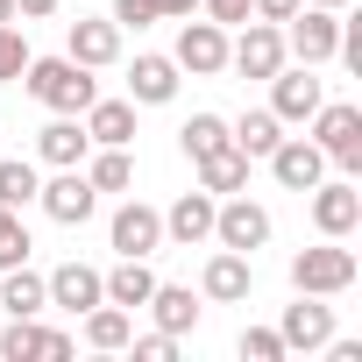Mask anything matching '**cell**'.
Returning <instances> with one entry per match:
<instances>
[{
	"mask_svg": "<svg viewBox=\"0 0 362 362\" xmlns=\"http://www.w3.org/2000/svg\"><path fill=\"white\" fill-rule=\"evenodd\" d=\"M22 86H29V100H43L50 114H86V107L100 100V78H93L78 57H29Z\"/></svg>",
	"mask_w": 362,
	"mask_h": 362,
	"instance_id": "1",
	"label": "cell"
},
{
	"mask_svg": "<svg viewBox=\"0 0 362 362\" xmlns=\"http://www.w3.org/2000/svg\"><path fill=\"white\" fill-rule=\"evenodd\" d=\"M355 277H362V263H355V249H341L334 235H327L320 249H298V256H291V291H313V298H341Z\"/></svg>",
	"mask_w": 362,
	"mask_h": 362,
	"instance_id": "2",
	"label": "cell"
},
{
	"mask_svg": "<svg viewBox=\"0 0 362 362\" xmlns=\"http://www.w3.org/2000/svg\"><path fill=\"white\" fill-rule=\"evenodd\" d=\"M313 142H320L327 163H341V170L355 177V170H362V107H355V100H320Z\"/></svg>",
	"mask_w": 362,
	"mask_h": 362,
	"instance_id": "3",
	"label": "cell"
},
{
	"mask_svg": "<svg viewBox=\"0 0 362 362\" xmlns=\"http://www.w3.org/2000/svg\"><path fill=\"white\" fill-rule=\"evenodd\" d=\"M341 50V15L334 8H313V0H298V15L284 22V57L298 64H327Z\"/></svg>",
	"mask_w": 362,
	"mask_h": 362,
	"instance_id": "4",
	"label": "cell"
},
{
	"mask_svg": "<svg viewBox=\"0 0 362 362\" xmlns=\"http://www.w3.org/2000/svg\"><path fill=\"white\" fill-rule=\"evenodd\" d=\"M214 242L235 249V256H256V249L270 242V206H256L249 192H228V199L214 206Z\"/></svg>",
	"mask_w": 362,
	"mask_h": 362,
	"instance_id": "5",
	"label": "cell"
},
{
	"mask_svg": "<svg viewBox=\"0 0 362 362\" xmlns=\"http://www.w3.org/2000/svg\"><path fill=\"white\" fill-rule=\"evenodd\" d=\"M177 71H192V78H221L228 71V29L221 22H177V50H170Z\"/></svg>",
	"mask_w": 362,
	"mask_h": 362,
	"instance_id": "6",
	"label": "cell"
},
{
	"mask_svg": "<svg viewBox=\"0 0 362 362\" xmlns=\"http://www.w3.org/2000/svg\"><path fill=\"white\" fill-rule=\"evenodd\" d=\"M36 206L57 221V228H86L93 221V206H100V192H93V177L71 163V170H57L50 185H36Z\"/></svg>",
	"mask_w": 362,
	"mask_h": 362,
	"instance_id": "7",
	"label": "cell"
},
{
	"mask_svg": "<svg viewBox=\"0 0 362 362\" xmlns=\"http://www.w3.org/2000/svg\"><path fill=\"white\" fill-rule=\"evenodd\" d=\"M313 228L334 235V242H348L362 228V185L355 177H320L313 185Z\"/></svg>",
	"mask_w": 362,
	"mask_h": 362,
	"instance_id": "8",
	"label": "cell"
},
{
	"mask_svg": "<svg viewBox=\"0 0 362 362\" xmlns=\"http://www.w3.org/2000/svg\"><path fill=\"white\" fill-rule=\"evenodd\" d=\"M228 71H242V78L284 71V29H277V22H249V29L228 43Z\"/></svg>",
	"mask_w": 362,
	"mask_h": 362,
	"instance_id": "9",
	"label": "cell"
},
{
	"mask_svg": "<svg viewBox=\"0 0 362 362\" xmlns=\"http://www.w3.org/2000/svg\"><path fill=\"white\" fill-rule=\"evenodd\" d=\"M263 163H270V177H277L284 192H313L320 177H327V156H320V142H313V135H284Z\"/></svg>",
	"mask_w": 362,
	"mask_h": 362,
	"instance_id": "10",
	"label": "cell"
},
{
	"mask_svg": "<svg viewBox=\"0 0 362 362\" xmlns=\"http://www.w3.org/2000/svg\"><path fill=\"white\" fill-rule=\"evenodd\" d=\"M320 100H327V86L313 78V64H298V71H270V114H277L284 128H291V121H313Z\"/></svg>",
	"mask_w": 362,
	"mask_h": 362,
	"instance_id": "11",
	"label": "cell"
},
{
	"mask_svg": "<svg viewBox=\"0 0 362 362\" xmlns=\"http://www.w3.org/2000/svg\"><path fill=\"white\" fill-rule=\"evenodd\" d=\"M107 242H114L121 256H156V249H163V214H156V206H142V199H128V206H114Z\"/></svg>",
	"mask_w": 362,
	"mask_h": 362,
	"instance_id": "12",
	"label": "cell"
},
{
	"mask_svg": "<svg viewBox=\"0 0 362 362\" xmlns=\"http://www.w3.org/2000/svg\"><path fill=\"white\" fill-rule=\"evenodd\" d=\"M277 334H284V355H313V348H327L334 341V305H320L313 291H298V305H284V320H277Z\"/></svg>",
	"mask_w": 362,
	"mask_h": 362,
	"instance_id": "13",
	"label": "cell"
},
{
	"mask_svg": "<svg viewBox=\"0 0 362 362\" xmlns=\"http://www.w3.org/2000/svg\"><path fill=\"white\" fill-rule=\"evenodd\" d=\"M64 57H78L86 71H107V64H121V22L107 15V22H71L64 29Z\"/></svg>",
	"mask_w": 362,
	"mask_h": 362,
	"instance_id": "14",
	"label": "cell"
},
{
	"mask_svg": "<svg viewBox=\"0 0 362 362\" xmlns=\"http://www.w3.org/2000/svg\"><path fill=\"white\" fill-rule=\"evenodd\" d=\"M199 291H206L214 305H242V298L256 291V256L214 249V256H206V277H199Z\"/></svg>",
	"mask_w": 362,
	"mask_h": 362,
	"instance_id": "15",
	"label": "cell"
},
{
	"mask_svg": "<svg viewBox=\"0 0 362 362\" xmlns=\"http://www.w3.org/2000/svg\"><path fill=\"white\" fill-rule=\"evenodd\" d=\"M43 291H50V305H64V313H93V305L107 298V277H100L93 263H57V270L43 277Z\"/></svg>",
	"mask_w": 362,
	"mask_h": 362,
	"instance_id": "16",
	"label": "cell"
},
{
	"mask_svg": "<svg viewBox=\"0 0 362 362\" xmlns=\"http://www.w3.org/2000/svg\"><path fill=\"white\" fill-rule=\"evenodd\" d=\"M214 192H177V206L163 214V242H177V249H199V242H214Z\"/></svg>",
	"mask_w": 362,
	"mask_h": 362,
	"instance_id": "17",
	"label": "cell"
},
{
	"mask_svg": "<svg viewBox=\"0 0 362 362\" xmlns=\"http://www.w3.org/2000/svg\"><path fill=\"white\" fill-rule=\"evenodd\" d=\"M128 100H135V107H170V100H177V64L156 57V50H142V57L128 64Z\"/></svg>",
	"mask_w": 362,
	"mask_h": 362,
	"instance_id": "18",
	"label": "cell"
},
{
	"mask_svg": "<svg viewBox=\"0 0 362 362\" xmlns=\"http://www.w3.org/2000/svg\"><path fill=\"white\" fill-rule=\"evenodd\" d=\"M78 121H86L93 149H128L135 142V100H93Z\"/></svg>",
	"mask_w": 362,
	"mask_h": 362,
	"instance_id": "19",
	"label": "cell"
},
{
	"mask_svg": "<svg viewBox=\"0 0 362 362\" xmlns=\"http://www.w3.org/2000/svg\"><path fill=\"white\" fill-rule=\"evenodd\" d=\"M86 149H93V135H86V121H78V114H57V121L36 135V156H43V163H57V170L86 163Z\"/></svg>",
	"mask_w": 362,
	"mask_h": 362,
	"instance_id": "20",
	"label": "cell"
},
{
	"mask_svg": "<svg viewBox=\"0 0 362 362\" xmlns=\"http://www.w3.org/2000/svg\"><path fill=\"white\" fill-rule=\"evenodd\" d=\"M192 170H199V192H214V199H228V192H249V156L228 142V149H214V156H192Z\"/></svg>",
	"mask_w": 362,
	"mask_h": 362,
	"instance_id": "21",
	"label": "cell"
},
{
	"mask_svg": "<svg viewBox=\"0 0 362 362\" xmlns=\"http://www.w3.org/2000/svg\"><path fill=\"white\" fill-rule=\"evenodd\" d=\"M0 355H8V362H29V355H71V334L36 327V320H8V334H0Z\"/></svg>",
	"mask_w": 362,
	"mask_h": 362,
	"instance_id": "22",
	"label": "cell"
},
{
	"mask_svg": "<svg viewBox=\"0 0 362 362\" xmlns=\"http://www.w3.org/2000/svg\"><path fill=\"white\" fill-rule=\"evenodd\" d=\"M149 291H156V270H149V256H121V263L107 270V305L135 313V305H149Z\"/></svg>",
	"mask_w": 362,
	"mask_h": 362,
	"instance_id": "23",
	"label": "cell"
},
{
	"mask_svg": "<svg viewBox=\"0 0 362 362\" xmlns=\"http://www.w3.org/2000/svg\"><path fill=\"white\" fill-rule=\"evenodd\" d=\"M43 305H50V291H43V277H36L29 263L0 270V313H8V320H36Z\"/></svg>",
	"mask_w": 362,
	"mask_h": 362,
	"instance_id": "24",
	"label": "cell"
},
{
	"mask_svg": "<svg viewBox=\"0 0 362 362\" xmlns=\"http://www.w3.org/2000/svg\"><path fill=\"white\" fill-rule=\"evenodd\" d=\"M228 142H235V149H242V156L256 163V156H270V149L284 142V121H277L270 107H256V114H242V121H228Z\"/></svg>",
	"mask_w": 362,
	"mask_h": 362,
	"instance_id": "25",
	"label": "cell"
},
{
	"mask_svg": "<svg viewBox=\"0 0 362 362\" xmlns=\"http://www.w3.org/2000/svg\"><path fill=\"white\" fill-rule=\"evenodd\" d=\"M149 313H156L163 334H192V327H199V298H192V284H156V291H149Z\"/></svg>",
	"mask_w": 362,
	"mask_h": 362,
	"instance_id": "26",
	"label": "cell"
},
{
	"mask_svg": "<svg viewBox=\"0 0 362 362\" xmlns=\"http://www.w3.org/2000/svg\"><path fill=\"white\" fill-rule=\"evenodd\" d=\"M128 334H135V313H121V305H107V298H100L93 313H86V341H93L100 355L128 348Z\"/></svg>",
	"mask_w": 362,
	"mask_h": 362,
	"instance_id": "27",
	"label": "cell"
},
{
	"mask_svg": "<svg viewBox=\"0 0 362 362\" xmlns=\"http://www.w3.org/2000/svg\"><path fill=\"white\" fill-rule=\"evenodd\" d=\"M78 170L93 177V192H128V185H135V156H128V149H100V156L86 149Z\"/></svg>",
	"mask_w": 362,
	"mask_h": 362,
	"instance_id": "28",
	"label": "cell"
},
{
	"mask_svg": "<svg viewBox=\"0 0 362 362\" xmlns=\"http://www.w3.org/2000/svg\"><path fill=\"white\" fill-rule=\"evenodd\" d=\"M36 185H43V177H36V163H22V156H8V163H0V206H8V214L36 206Z\"/></svg>",
	"mask_w": 362,
	"mask_h": 362,
	"instance_id": "29",
	"label": "cell"
},
{
	"mask_svg": "<svg viewBox=\"0 0 362 362\" xmlns=\"http://www.w3.org/2000/svg\"><path fill=\"white\" fill-rule=\"evenodd\" d=\"M177 149H185V156H214V149H228V121H221V114H192L185 128H177Z\"/></svg>",
	"mask_w": 362,
	"mask_h": 362,
	"instance_id": "30",
	"label": "cell"
},
{
	"mask_svg": "<svg viewBox=\"0 0 362 362\" xmlns=\"http://www.w3.org/2000/svg\"><path fill=\"white\" fill-rule=\"evenodd\" d=\"M22 71H29V36H22V22H0V86Z\"/></svg>",
	"mask_w": 362,
	"mask_h": 362,
	"instance_id": "31",
	"label": "cell"
},
{
	"mask_svg": "<svg viewBox=\"0 0 362 362\" xmlns=\"http://www.w3.org/2000/svg\"><path fill=\"white\" fill-rule=\"evenodd\" d=\"M15 263H29V228H22V214L0 206V270H15Z\"/></svg>",
	"mask_w": 362,
	"mask_h": 362,
	"instance_id": "32",
	"label": "cell"
},
{
	"mask_svg": "<svg viewBox=\"0 0 362 362\" xmlns=\"http://www.w3.org/2000/svg\"><path fill=\"white\" fill-rule=\"evenodd\" d=\"M242 355L249 362H284V334L277 327H242Z\"/></svg>",
	"mask_w": 362,
	"mask_h": 362,
	"instance_id": "33",
	"label": "cell"
},
{
	"mask_svg": "<svg viewBox=\"0 0 362 362\" xmlns=\"http://www.w3.org/2000/svg\"><path fill=\"white\" fill-rule=\"evenodd\" d=\"M128 348H135V362H177V334H163V327H156V334H142V341L128 334Z\"/></svg>",
	"mask_w": 362,
	"mask_h": 362,
	"instance_id": "34",
	"label": "cell"
},
{
	"mask_svg": "<svg viewBox=\"0 0 362 362\" xmlns=\"http://www.w3.org/2000/svg\"><path fill=\"white\" fill-rule=\"evenodd\" d=\"M199 8H206V22H221V29L249 22V0H199Z\"/></svg>",
	"mask_w": 362,
	"mask_h": 362,
	"instance_id": "35",
	"label": "cell"
},
{
	"mask_svg": "<svg viewBox=\"0 0 362 362\" xmlns=\"http://www.w3.org/2000/svg\"><path fill=\"white\" fill-rule=\"evenodd\" d=\"M249 15H256V22H277V29H284V22L298 15V0H249Z\"/></svg>",
	"mask_w": 362,
	"mask_h": 362,
	"instance_id": "36",
	"label": "cell"
},
{
	"mask_svg": "<svg viewBox=\"0 0 362 362\" xmlns=\"http://www.w3.org/2000/svg\"><path fill=\"white\" fill-rule=\"evenodd\" d=\"M142 8H149V15H156V22H185V15H192V8H199V0H142Z\"/></svg>",
	"mask_w": 362,
	"mask_h": 362,
	"instance_id": "37",
	"label": "cell"
},
{
	"mask_svg": "<svg viewBox=\"0 0 362 362\" xmlns=\"http://www.w3.org/2000/svg\"><path fill=\"white\" fill-rule=\"evenodd\" d=\"M15 15H29V22H50V15H57V0H15Z\"/></svg>",
	"mask_w": 362,
	"mask_h": 362,
	"instance_id": "38",
	"label": "cell"
},
{
	"mask_svg": "<svg viewBox=\"0 0 362 362\" xmlns=\"http://www.w3.org/2000/svg\"><path fill=\"white\" fill-rule=\"evenodd\" d=\"M0 22H22V15H15V0H0Z\"/></svg>",
	"mask_w": 362,
	"mask_h": 362,
	"instance_id": "39",
	"label": "cell"
},
{
	"mask_svg": "<svg viewBox=\"0 0 362 362\" xmlns=\"http://www.w3.org/2000/svg\"><path fill=\"white\" fill-rule=\"evenodd\" d=\"M313 8H334V15H348V0H313Z\"/></svg>",
	"mask_w": 362,
	"mask_h": 362,
	"instance_id": "40",
	"label": "cell"
}]
</instances>
